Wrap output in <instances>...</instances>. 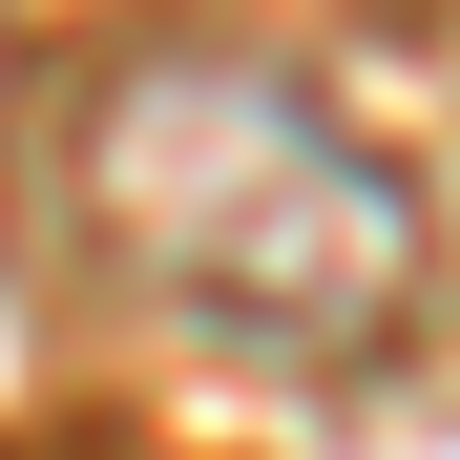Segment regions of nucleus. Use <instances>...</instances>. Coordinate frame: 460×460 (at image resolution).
<instances>
[{"label":"nucleus","mask_w":460,"mask_h":460,"mask_svg":"<svg viewBox=\"0 0 460 460\" xmlns=\"http://www.w3.org/2000/svg\"><path fill=\"white\" fill-rule=\"evenodd\" d=\"M63 252H84L126 314H168L209 356H272V376H335L419 314L439 230L376 146L293 84V63H230V42H146L84 84L63 126Z\"/></svg>","instance_id":"1"}]
</instances>
